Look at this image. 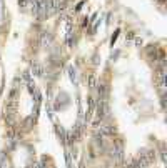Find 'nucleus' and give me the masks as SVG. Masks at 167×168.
I'll return each mask as SVG.
<instances>
[{"label": "nucleus", "mask_w": 167, "mask_h": 168, "mask_svg": "<svg viewBox=\"0 0 167 168\" xmlns=\"http://www.w3.org/2000/svg\"><path fill=\"white\" fill-rule=\"evenodd\" d=\"M97 115H99L100 120L109 115V103L105 100H100L99 103H97Z\"/></svg>", "instance_id": "obj_1"}, {"label": "nucleus", "mask_w": 167, "mask_h": 168, "mask_svg": "<svg viewBox=\"0 0 167 168\" xmlns=\"http://www.w3.org/2000/svg\"><path fill=\"white\" fill-rule=\"evenodd\" d=\"M114 132H115L114 125H100V133L102 135H112Z\"/></svg>", "instance_id": "obj_2"}, {"label": "nucleus", "mask_w": 167, "mask_h": 168, "mask_svg": "<svg viewBox=\"0 0 167 168\" xmlns=\"http://www.w3.org/2000/svg\"><path fill=\"white\" fill-rule=\"evenodd\" d=\"M50 42H52V35L47 34V32H44L42 37H40V43H42V45H48Z\"/></svg>", "instance_id": "obj_3"}, {"label": "nucleus", "mask_w": 167, "mask_h": 168, "mask_svg": "<svg viewBox=\"0 0 167 168\" xmlns=\"http://www.w3.org/2000/svg\"><path fill=\"white\" fill-rule=\"evenodd\" d=\"M107 92H109V88H107V85H100L99 87V95H100V100H105L107 98Z\"/></svg>", "instance_id": "obj_4"}, {"label": "nucleus", "mask_w": 167, "mask_h": 168, "mask_svg": "<svg viewBox=\"0 0 167 168\" xmlns=\"http://www.w3.org/2000/svg\"><path fill=\"white\" fill-rule=\"evenodd\" d=\"M42 72H44V68L39 63H32V73L34 75H42Z\"/></svg>", "instance_id": "obj_5"}, {"label": "nucleus", "mask_w": 167, "mask_h": 168, "mask_svg": "<svg viewBox=\"0 0 167 168\" xmlns=\"http://www.w3.org/2000/svg\"><path fill=\"white\" fill-rule=\"evenodd\" d=\"M32 122H34V117H28L25 122H23V125H25V128H30L32 126Z\"/></svg>", "instance_id": "obj_6"}, {"label": "nucleus", "mask_w": 167, "mask_h": 168, "mask_svg": "<svg viewBox=\"0 0 167 168\" xmlns=\"http://www.w3.org/2000/svg\"><path fill=\"white\" fill-rule=\"evenodd\" d=\"M89 87H90V88L95 87V77H94V75L89 77Z\"/></svg>", "instance_id": "obj_7"}]
</instances>
